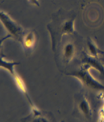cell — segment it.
<instances>
[{"label": "cell", "mask_w": 104, "mask_h": 122, "mask_svg": "<svg viewBox=\"0 0 104 122\" xmlns=\"http://www.w3.org/2000/svg\"><path fill=\"white\" fill-rule=\"evenodd\" d=\"M74 21L72 20L66 22L62 28V31L65 33H72L74 31Z\"/></svg>", "instance_id": "cell-7"}, {"label": "cell", "mask_w": 104, "mask_h": 122, "mask_svg": "<svg viewBox=\"0 0 104 122\" xmlns=\"http://www.w3.org/2000/svg\"><path fill=\"white\" fill-rule=\"evenodd\" d=\"M77 76L79 78H80V79H82V81H84V83L86 85H87L88 86L89 85L90 86H93L95 88L104 87L102 85H101L98 84V83L95 82L93 80V78H92V77L90 76L89 74L87 73V70L78 72L77 73Z\"/></svg>", "instance_id": "cell-2"}, {"label": "cell", "mask_w": 104, "mask_h": 122, "mask_svg": "<svg viewBox=\"0 0 104 122\" xmlns=\"http://www.w3.org/2000/svg\"><path fill=\"white\" fill-rule=\"evenodd\" d=\"M15 64H16V63H14V62H12V61H5L4 59H1V67L6 69L8 71H9L13 76H14L16 74L14 70V67Z\"/></svg>", "instance_id": "cell-5"}, {"label": "cell", "mask_w": 104, "mask_h": 122, "mask_svg": "<svg viewBox=\"0 0 104 122\" xmlns=\"http://www.w3.org/2000/svg\"><path fill=\"white\" fill-rule=\"evenodd\" d=\"M22 41L24 46L30 49L33 47L35 43V36L33 33H28L27 34L24 35Z\"/></svg>", "instance_id": "cell-4"}, {"label": "cell", "mask_w": 104, "mask_h": 122, "mask_svg": "<svg viewBox=\"0 0 104 122\" xmlns=\"http://www.w3.org/2000/svg\"><path fill=\"white\" fill-rule=\"evenodd\" d=\"M79 108H80V111L82 112V113L87 115V116H89L90 115V108L88 102L86 100H82L79 104Z\"/></svg>", "instance_id": "cell-6"}, {"label": "cell", "mask_w": 104, "mask_h": 122, "mask_svg": "<svg viewBox=\"0 0 104 122\" xmlns=\"http://www.w3.org/2000/svg\"></svg>", "instance_id": "cell-11"}, {"label": "cell", "mask_w": 104, "mask_h": 122, "mask_svg": "<svg viewBox=\"0 0 104 122\" xmlns=\"http://www.w3.org/2000/svg\"><path fill=\"white\" fill-rule=\"evenodd\" d=\"M14 78H15V81H16V83H17L18 85V87L20 88V89H21L23 92H25L26 91V87H25V85H24V83L23 81L22 80V78H20L19 76H18L17 74H15L14 76Z\"/></svg>", "instance_id": "cell-8"}, {"label": "cell", "mask_w": 104, "mask_h": 122, "mask_svg": "<svg viewBox=\"0 0 104 122\" xmlns=\"http://www.w3.org/2000/svg\"><path fill=\"white\" fill-rule=\"evenodd\" d=\"M74 54V46L71 43L66 44L63 49V55L66 61L70 60Z\"/></svg>", "instance_id": "cell-3"}, {"label": "cell", "mask_w": 104, "mask_h": 122, "mask_svg": "<svg viewBox=\"0 0 104 122\" xmlns=\"http://www.w3.org/2000/svg\"><path fill=\"white\" fill-rule=\"evenodd\" d=\"M89 49L91 53L93 55H96V54L97 53V48H96L95 45L93 44V42L90 41L89 42Z\"/></svg>", "instance_id": "cell-9"}, {"label": "cell", "mask_w": 104, "mask_h": 122, "mask_svg": "<svg viewBox=\"0 0 104 122\" xmlns=\"http://www.w3.org/2000/svg\"><path fill=\"white\" fill-rule=\"evenodd\" d=\"M30 1L31 2V3H33V4H35V5H39V1H38V0H30Z\"/></svg>", "instance_id": "cell-10"}, {"label": "cell", "mask_w": 104, "mask_h": 122, "mask_svg": "<svg viewBox=\"0 0 104 122\" xmlns=\"http://www.w3.org/2000/svg\"><path fill=\"white\" fill-rule=\"evenodd\" d=\"M1 20L10 35L20 40H23L24 31L18 25L15 23L9 15L4 12H1Z\"/></svg>", "instance_id": "cell-1"}]
</instances>
